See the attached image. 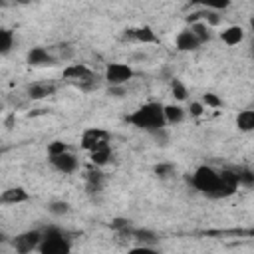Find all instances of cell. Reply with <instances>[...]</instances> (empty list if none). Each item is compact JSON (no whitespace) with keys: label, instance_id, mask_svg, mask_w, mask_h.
Here are the masks:
<instances>
[{"label":"cell","instance_id":"277c9868","mask_svg":"<svg viewBox=\"0 0 254 254\" xmlns=\"http://www.w3.org/2000/svg\"><path fill=\"white\" fill-rule=\"evenodd\" d=\"M64 77H65V81L73 83L75 87H79L83 91H91L97 87V75L83 64H73V65L65 67Z\"/></svg>","mask_w":254,"mask_h":254},{"label":"cell","instance_id":"30bf717a","mask_svg":"<svg viewBox=\"0 0 254 254\" xmlns=\"http://www.w3.org/2000/svg\"><path fill=\"white\" fill-rule=\"evenodd\" d=\"M200 46H202L200 40L194 36V32H192L190 28L181 30V32L177 34V38H175V48H177L179 52H194V50H198Z\"/></svg>","mask_w":254,"mask_h":254},{"label":"cell","instance_id":"9a60e30c","mask_svg":"<svg viewBox=\"0 0 254 254\" xmlns=\"http://www.w3.org/2000/svg\"><path fill=\"white\" fill-rule=\"evenodd\" d=\"M87 190L89 192H101V189H103V183H105V175L99 171V167H95V169H91V171H87Z\"/></svg>","mask_w":254,"mask_h":254},{"label":"cell","instance_id":"d6986e66","mask_svg":"<svg viewBox=\"0 0 254 254\" xmlns=\"http://www.w3.org/2000/svg\"><path fill=\"white\" fill-rule=\"evenodd\" d=\"M131 236L139 244H153V246H157V242H159V234L153 232V230H149V228H133Z\"/></svg>","mask_w":254,"mask_h":254},{"label":"cell","instance_id":"2e32d148","mask_svg":"<svg viewBox=\"0 0 254 254\" xmlns=\"http://www.w3.org/2000/svg\"><path fill=\"white\" fill-rule=\"evenodd\" d=\"M190 30L194 32V36L200 40V44H206L212 40V26H208L204 20H196L190 24Z\"/></svg>","mask_w":254,"mask_h":254},{"label":"cell","instance_id":"f546056e","mask_svg":"<svg viewBox=\"0 0 254 254\" xmlns=\"http://www.w3.org/2000/svg\"><path fill=\"white\" fill-rule=\"evenodd\" d=\"M64 151H67V145H65L64 141H52V143L48 145V157L60 155V153H64Z\"/></svg>","mask_w":254,"mask_h":254},{"label":"cell","instance_id":"3957f363","mask_svg":"<svg viewBox=\"0 0 254 254\" xmlns=\"http://www.w3.org/2000/svg\"><path fill=\"white\" fill-rule=\"evenodd\" d=\"M69 250H71V242L62 228L50 226L42 232V242L38 248L40 254H67Z\"/></svg>","mask_w":254,"mask_h":254},{"label":"cell","instance_id":"8992f818","mask_svg":"<svg viewBox=\"0 0 254 254\" xmlns=\"http://www.w3.org/2000/svg\"><path fill=\"white\" fill-rule=\"evenodd\" d=\"M40 242H42V232L40 230H28V232L18 234L12 240V246L18 254H30V252L40 248Z\"/></svg>","mask_w":254,"mask_h":254},{"label":"cell","instance_id":"f1b7e54d","mask_svg":"<svg viewBox=\"0 0 254 254\" xmlns=\"http://www.w3.org/2000/svg\"><path fill=\"white\" fill-rule=\"evenodd\" d=\"M200 101H202L206 107H214V109L222 105V99H220L216 93H212V91H206V93L202 95V99H200Z\"/></svg>","mask_w":254,"mask_h":254},{"label":"cell","instance_id":"7c38bea8","mask_svg":"<svg viewBox=\"0 0 254 254\" xmlns=\"http://www.w3.org/2000/svg\"><path fill=\"white\" fill-rule=\"evenodd\" d=\"M28 198H30V196H28V192H26L24 189L14 187V189H8V190L2 192L0 202H2V204H20V202H26Z\"/></svg>","mask_w":254,"mask_h":254},{"label":"cell","instance_id":"836d02e7","mask_svg":"<svg viewBox=\"0 0 254 254\" xmlns=\"http://www.w3.org/2000/svg\"><path fill=\"white\" fill-rule=\"evenodd\" d=\"M250 54H252V58H254V40H252V46H250Z\"/></svg>","mask_w":254,"mask_h":254},{"label":"cell","instance_id":"cb8c5ba5","mask_svg":"<svg viewBox=\"0 0 254 254\" xmlns=\"http://www.w3.org/2000/svg\"><path fill=\"white\" fill-rule=\"evenodd\" d=\"M234 173H236L238 185H242V187H254V171L244 169V167H238V169H234Z\"/></svg>","mask_w":254,"mask_h":254},{"label":"cell","instance_id":"ba28073f","mask_svg":"<svg viewBox=\"0 0 254 254\" xmlns=\"http://www.w3.org/2000/svg\"><path fill=\"white\" fill-rule=\"evenodd\" d=\"M50 165H52L58 173L71 175V173H75V171H77L79 161H77V157L67 149V151L60 153V155H52V157H50Z\"/></svg>","mask_w":254,"mask_h":254},{"label":"cell","instance_id":"1f68e13d","mask_svg":"<svg viewBox=\"0 0 254 254\" xmlns=\"http://www.w3.org/2000/svg\"><path fill=\"white\" fill-rule=\"evenodd\" d=\"M109 95L111 97H123L125 95V85H109Z\"/></svg>","mask_w":254,"mask_h":254},{"label":"cell","instance_id":"d6a6232c","mask_svg":"<svg viewBox=\"0 0 254 254\" xmlns=\"http://www.w3.org/2000/svg\"><path fill=\"white\" fill-rule=\"evenodd\" d=\"M250 30H252V34H254V16L250 18Z\"/></svg>","mask_w":254,"mask_h":254},{"label":"cell","instance_id":"52a82bcc","mask_svg":"<svg viewBox=\"0 0 254 254\" xmlns=\"http://www.w3.org/2000/svg\"><path fill=\"white\" fill-rule=\"evenodd\" d=\"M105 145H109V133H107V131L97 129V127H91V129L83 131V135H81V147H83L85 151L91 153V151L101 149V147H105Z\"/></svg>","mask_w":254,"mask_h":254},{"label":"cell","instance_id":"603a6c76","mask_svg":"<svg viewBox=\"0 0 254 254\" xmlns=\"http://www.w3.org/2000/svg\"><path fill=\"white\" fill-rule=\"evenodd\" d=\"M171 93H173V97H175L177 101H185V99H187V95H189L187 85H185L181 79H177V77H173V79H171Z\"/></svg>","mask_w":254,"mask_h":254},{"label":"cell","instance_id":"4316f807","mask_svg":"<svg viewBox=\"0 0 254 254\" xmlns=\"http://www.w3.org/2000/svg\"><path fill=\"white\" fill-rule=\"evenodd\" d=\"M155 175H157L159 179H169V177L175 175V167H173L171 163H159V165L155 167Z\"/></svg>","mask_w":254,"mask_h":254},{"label":"cell","instance_id":"6da1fadb","mask_svg":"<svg viewBox=\"0 0 254 254\" xmlns=\"http://www.w3.org/2000/svg\"><path fill=\"white\" fill-rule=\"evenodd\" d=\"M190 183L196 190H200L208 198H224V196L234 194V190L238 189V179H236L234 171H230V169L216 171L208 165L198 167L194 171Z\"/></svg>","mask_w":254,"mask_h":254},{"label":"cell","instance_id":"5bb4252c","mask_svg":"<svg viewBox=\"0 0 254 254\" xmlns=\"http://www.w3.org/2000/svg\"><path fill=\"white\" fill-rule=\"evenodd\" d=\"M220 40L226 46H238L244 40V30L240 26H228V28H224L220 32Z\"/></svg>","mask_w":254,"mask_h":254},{"label":"cell","instance_id":"9c48e42d","mask_svg":"<svg viewBox=\"0 0 254 254\" xmlns=\"http://www.w3.org/2000/svg\"><path fill=\"white\" fill-rule=\"evenodd\" d=\"M58 60H60V58H56L50 50H46V48H42V46L32 48V50L28 52V56H26V62H28L32 67H52V65H56Z\"/></svg>","mask_w":254,"mask_h":254},{"label":"cell","instance_id":"83f0119b","mask_svg":"<svg viewBox=\"0 0 254 254\" xmlns=\"http://www.w3.org/2000/svg\"><path fill=\"white\" fill-rule=\"evenodd\" d=\"M111 228L117 230V232H123V234H131V232H133L131 222H129L127 218H115V220L111 222Z\"/></svg>","mask_w":254,"mask_h":254},{"label":"cell","instance_id":"44dd1931","mask_svg":"<svg viewBox=\"0 0 254 254\" xmlns=\"http://www.w3.org/2000/svg\"><path fill=\"white\" fill-rule=\"evenodd\" d=\"M14 44H16L14 32L4 28V30L0 32V54H2V56H8V54L12 52V48H14Z\"/></svg>","mask_w":254,"mask_h":254},{"label":"cell","instance_id":"5b68a950","mask_svg":"<svg viewBox=\"0 0 254 254\" xmlns=\"http://www.w3.org/2000/svg\"><path fill=\"white\" fill-rule=\"evenodd\" d=\"M133 75H135V71H133V67L129 64L113 62V64H107L105 73H103V79L109 85H127V81H131Z\"/></svg>","mask_w":254,"mask_h":254},{"label":"cell","instance_id":"4dcf8cb0","mask_svg":"<svg viewBox=\"0 0 254 254\" xmlns=\"http://www.w3.org/2000/svg\"><path fill=\"white\" fill-rule=\"evenodd\" d=\"M204 111H206V105H204L202 101H192V103L189 105V113H190L192 117H200Z\"/></svg>","mask_w":254,"mask_h":254},{"label":"cell","instance_id":"ac0fdd59","mask_svg":"<svg viewBox=\"0 0 254 254\" xmlns=\"http://www.w3.org/2000/svg\"><path fill=\"white\" fill-rule=\"evenodd\" d=\"M165 121H167V125H177V123H181L183 119H185V109L181 107V105H175V103H169V105H165Z\"/></svg>","mask_w":254,"mask_h":254},{"label":"cell","instance_id":"4fadbf2b","mask_svg":"<svg viewBox=\"0 0 254 254\" xmlns=\"http://www.w3.org/2000/svg\"><path fill=\"white\" fill-rule=\"evenodd\" d=\"M236 127L242 133L254 131V107H248V109L238 111V115H236Z\"/></svg>","mask_w":254,"mask_h":254},{"label":"cell","instance_id":"7402d4cb","mask_svg":"<svg viewBox=\"0 0 254 254\" xmlns=\"http://www.w3.org/2000/svg\"><path fill=\"white\" fill-rule=\"evenodd\" d=\"M194 4H198V6L206 8V10H216V12H220V10H226V8L232 4V0H194Z\"/></svg>","mask_w":254,"mask_h":254},{"label":"cell","instance_id":"ffe728a7","mask_svg":"<svg viewBox=\"0 0 254 254\" xmlns=\"http://www.w3.org/2000/svg\"><path fill=\"white\" fill-rule=\"evenodd\" d=\"M89 157H91V163L95 165V167H105L109 161H111V147L109 145H105V147H101V149H95V151H91L89 153Z\"/></svg>","mask_w":254,"mask_h":254},{"label":"cell","instance_id":"7a4b0ae2","mask_svg":"<svg viewBox=\"0 0 254 254\" xmlns=\"http://www.w3.org/2000/svg\"><path fill=\"white\" fill-rule=\"evenodd\" d=\"M163 109H165L163 103H159V101H147V103H143L141 107H137V109L127 117V121H129L133 127L141 129V131L153 133V131L163 129V127L167 125V121H165V111H163Z\"/></svg>","mask_w":254,"mask_h":254},{"label":"cell","instance_id":"d4e9b609","mask_svg":"<svg viewBox=\"0 0 254 254\" xmlns=\"http://www.w3.org/2000/svg\"><path fill=\"white\" fill-rule=\"evenodd\" d=\"M48 210H50L54 216H65V214L71 210V206H69V202H65V200H52V202L48 204Z\"/></svg>","mask_w":254,"mask_h":254},{"label":"cell","instance_id":"484cf974","mask_svg":"<svg viewBox=\"0 0 254 254\" xmlns=\"http://www.w3.org/2000/svg\"><path fill=\"white\" fill-rule=\"evenodd\" d=\"M58 58L60 60H64V62H67V60H71L73 58V54H75V50H73V46L71 44H67V42H62V44H58Z\"/></svg>","mask_w":254,"mask_h":254},{"label":"cell","instance_id":"8fae6325","mask_svg":"<svg viewBox=\"0 0 254 254\" xmlns=\"http://www.w3.org/2000/svg\"><path fill=\"white\" fill-rule=\"evenodd\" d=\"M125 38L127 40H135V42H141V44H157V34L149 28V26H141V28H135V30H127L125 32Z\"/></svg>","mask_w":254,"mask_h":254},{"label":"cell","instance_id":"e0dca14e","mask_svg":"<svg viewBox=\"0 0 254 254\" xmlns=\"http://www.w3.org/2000/svg\"><path fill=\"white\" fill-rule=\"evenodd\" d=\"M26 93H28L30 99H44V97L54 93V85H50V83H32V85H28Z\"/></svg>","mask_w":254,"mask_h":254}]
</instances>
